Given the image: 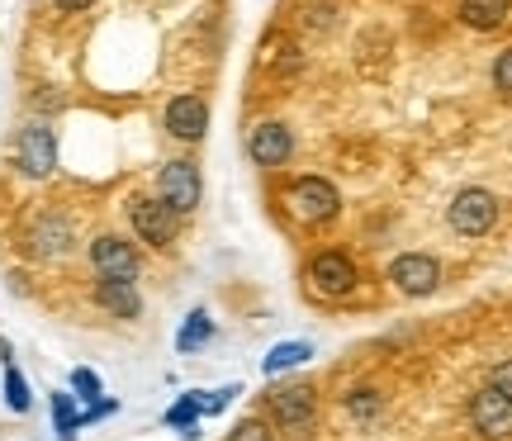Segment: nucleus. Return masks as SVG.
Wrapping results in <instances>:
<instances>
[{"label": "nucleus", "instance_id": "f257e3e1", "mask_svg": "<svg viewBox=\"0 0 512 441\" xmlns=\"http://www.w3.org/2000/svg\"><path fill=\"white\" fill-rule=\"evenodd\" d=\"M285 209H290V219L299 228H323L342 214V190L328 181V176H294L285 185Z\"/></svg>", "mask_w": 512, "mask_h": 441}, {"label": "nucleus", "instance_id": "f03ea898", "mask_svg": "<svg viewBox=\"0 0 512 441\" xmlns=\"http://www.w3.org/2000/svg\"><path fill=\"white\" fill-rule=\"evenodd\" d=\"M356 285H361V266L342 252V247H318V252H309V261H304V290L313 294V299H347V294H356Z\"/></svg>", "mask_w": 512, "mask_h": 441}, {"label": "nucleus", "instance_id": "7ed1b4c3", "mask_svg": "<svg viewBox=\"0 0 512 441\" xmlns=\"http://www.w3.org/2000/svg\"><path fill=\"white\" fill-rule=\"evenodd\" d=\"M15 166L19 176H29V181H48L57 171V133L48 119H29L15 133Z\"/></svg>", "mask_w": 512, "mask_h": 441}, {"label": "nucleus", "instance_id": "20e7f679", "mask_svg": "<svg viewBox=\"0 0 512 441\" xmlns=\"http://www.w3.org/2000/svg\"><path fill=\"white\" fill-rule=\"evenodd\" d=\"M157 200L176 214V219H185V214H195L204 200V176L200 166L190 162V157H176V162H166L162 171H157Z\"/></svg>", "mask_w": 512, "mask_h": 441}, {"label": "nucleus", "instance_id": "39448f33", "mask_svg": "<svg viewBox=\"0 0 512 441\" xmlns=\"http://www.w3.org/2000/svg\"><path fill=\"white\" fill-rule=\"evenodd\" d=\"M128 228H133L138 242H147L152 252H166V247H176L181 219H176L157 195H128Z\"/></svg>", "mask_w": 512, "mask_h": 441}, {"label": "nucleus", "instance_id": "423d86ee", "mask_svg": "<svg viewBox=\"0 0 512 441\" xmlns=\"http://www.w3.org/2000/svg\"><path fill=\"white\" fill-rule=\"evenodd\" d=\"M86 257H91V271L100 280H133L143 276V257H138V242H128L124 233H95L91 247H86Z\"/></svg>", "mask_w": 512, "mask_h": 441}, {"label": "nucleus", "instance_id": "0eeeda50", "mask_svg": "<svg viewBox=\"0 0 512 441\" xmlns=\"http://www.w3.org/2000/svg\"><path fill=\"white\" fill-rule=\"evenodd\" d=\"M72 247H76V228L62 209H43L24 228V252L34 261H62V257H72Z\"/></svg>", "mask_w": 512, "mask_h": 441}, {"label": "nucleus", "instance_id": "6e6552de", "mask_svg": "<svg viewBox=\"0 0 512 441\" xmlns=\"http://www.w3.org/2000/svg\"><path fill=\"white\" fill-rule=\"evenodd\" d=\"M384 280H389V285H394L403 299H427V294L441 290L446 271H441V261L432 257V252H403V257L389 261Z\"/></svg>", "mask_w": 512, "mask_h": 441}, {"label": "nucleus", "instance_id": "1a4fd4ad", "mask_svg": "<svg viewBox=\"0 0 512 441\" xmlns=\"http://www.w3.org/2000/svg\"><path fill=\"white\" fill-rule=\"evenodd\" d=\"M446 223L456 228L460 238H484V233L498 223V195L494 190H484V185L460 190L456 200L446 204Z\"/></svg>", "mask_w": 512, "mask_h": 441}, {"label": "nucleus", "instance_id": "9d476101", "mask_svg": "<svg viewBox=\"0 0 512 441\" xmlns=\"http://www.w3.org/2000/svg\"><path fill=\"white\" fill-rule=\"evenodd\" d=\"M266 413L280 432H309L318 418V394L309 385H275L266 394Z\"/></svg>", "mask_w": 512, "mask_h": 441}, {"label": "nucleus", "instance_id": "9b49d317", "mask_svg": "<svg viewBox=\"0 0 512 441\" xmlns=\"http://www.w3.org/2000/svg\"><path fill=\"white\" fill-rule=\"evenodd\" d=\"M162 124L176 143H200L204 133H209V105H204V95H190V91L171 95L162 110Z\"/></svg>", "mask_w": 512, "mask_h": 441}, {"label": "nucleus", "instance_id": "f8f14e48", "mask_svg": "<svg viewBox=\"0 0 512 441\" xmlns=\"http://www.w3.org/2000/svg\"><path fill=\"white\" fill-rule=\"evenodd\" d=\"M470 427H475L484 441H508L512 437V399H503L498 389H479L470 399Z\"/></svg>", "mask_w": 512, "mask_h": 441}, {"label": "nucleus", "instance_id": "ddd939ff", "mask_svg": "<svg viewBox=\"0 0 512 441\" xmlns=\"http://www.w3.org/2000/svg\"><path fill=\"white\" fill-rule=\"evenodd\" d=\"M247 152H252L256 166L275 171V166H285L294 157V129L280 124V119H266V124H256V129L247 133Z\"/></svg>", "mask_w": 512, "mask_h": 441}, {"label": "nucleus", "instance_id": "4468645a", "mask_svg": "<svg viewBox=\"0 0 512 441\" xmlns=\"http://www.w3.org/2000/svg\"><path fill=\"white\" fill-rule=\"evenodd\" d=\"M91 299L110 313V318H124V323L143 318V294H138V285H133V280H95Z\"/></svg>", "mask_w": 512, "mask_h": 441}, {"label": "nucleus", "instance_id": "2eb2a0df", "mask_svg": "<svg viewBox=\"0 0 512 441\" xmlns=\"http://www.w3.org/2000/svg\"><path fill=\"white\" fill-rule=\"evenodd\" d=\"M508 15H512L508 0H460V19H465L470 29H479V34H484V29H498Z\"/></svg>", "mask_w": 512, "mask_h": 441}, {"label": "nucleus", "instance_id": "dca6fc26", "mask_svg": "<svg viewBox=\"0 0 512 441\" xmlns=\"http://www.w3.org/2000/svg\"><path fill=\"white\" fill-rule=\"evenodd\" d=\"M209 342H214V318L204 309H195L181 323V332H176V351H181V356H195V351L209 347Z\"/></svg>", "mask_w": 512, "mask_h": 441}, {"label": "nucleus", "instance_id": "f3484780", "mask_svg": "<svg viewBox=\"0 0 512 441\" xmlns=\"http://www.w3.org/2000/svg\"><path fill=\"white\" fill-rule=\"evenodd\" d=\"M342 408H347V418L351 423H375L380 418V408H384V394L375 385H356V389H347V399H342Z\"/></svg>", "mask_w": 512, "mask_h": 441}, {"label": "nucleus", "instance_id": "a211bd4d", "mask_svg": "<svg viewBox=\"0 0 512 441\" xmlns=\"http://www.w3.org/2000/svg\"><path fill=\"white\" fill-rule=\"evenodd\" d=\"M304 361H313V347L309 342H275L271 351H266V361H261V370L266 375H285V370H294V366H304Z\"/></svg>", "mask_w": 512, "mask_h": 441}, {"label": "nucleus", "instance_id": "6ab92c4d", "mask_svg": "<svg viewBox=\"0 0 512 441\" xmlns=\"http://www.w3.org/2000/svg\"><path fill=\"white\" fill-rule=\"evenodd\" d=\"M48 404H53L57 441H76V432H81V408H76V394H72V389H57Z\"/></svg>", "mask_w": 512, "mask_h": 441}, {"label": "nucleus", "instance_id": "aec40b11", "mask_svg": "<svg viewBox=\"0 0 512 441\" xmlns=\"http://www.w3.org/2000/svg\"><path fill=\"white\" fill-rule=\"evenodd\" d=\"M162 423H166V427H176V432H181L185 441H195V437H200V399H195V394H181L176 404L166 408Z\"/></svg>", "mask_w": 512, "mask_h": 441}, {"label": "nucleus", "instance_id": "412c9836", "mask_svg": "<svg viewBox=\"0 0 512 441\" xmlns=\"http://www.w3.org/2000/svg\"><path fill=\"white\" fill-rule=\"evenodd\" d=\"M5 408H10V413H29V408H34L29 380H24V370H19L15 361L5 366Z\"/></svg>", "mask_w": 512, "mask_h": 441}, {"label": "nucleus", "instance_id": "4be33fe9", "mask_svg": "<svg viewBox=\"0 0 512 441\" xmlns=\"http://www.w3.org/2000/svg\"><path fill=\"white\" fill-rule=\"evenodd\" d=\"M228 441H275V427L266 423V418H238L233 432H228Z\"/></svg>", "mask_w": 512, "mask_h": 441}, {"label": "nucleus", "instance_id": "5701e85b", "mask_svg": "<svg viewBox=\"0 0 512 441\" xmlns=\"http://www.w3.org/2000/svg\"><path fill=\"white\" fill-rule=\"evenodd\" d=\"M72 394H76V399H86V404H100L105 385H100V375H95V370L76 366V370H72Z\"/></svg>", "mask_w": 512, "mask_h": 441}, {"label": "nucleus", "instance_id": "b1692460", "mask_svg": "<svg viewBox=\"0 0 512 441\" xmlns=\"http://www.w3.org/2000/svg\"><path fill=\"white\" fill-rule=\"evenodd\" d=\"M238 394H242L238 385H223V389H214V394H195V399H200V418H209V413L219 418V413H223L228 404H233Z\"/></svg>", "mask_w": 512, "mask_h": 441}, {"label": "nucleus", "instance_id": "393cba45", "mask_svg": "<svg viewBox=\"0 0 512 441\" xmlns=\"http://www.w3.org/2000/svg\"><path fill=\"white\" fill-rule=\"evenodd\" d=\"M494 86L503 95H512V48H503V53H498V62H494Z\"/></svg>", "mask_w": 512, "mask_h": 441}, {"label": "nucleus", "instance_id": "a878e982", "mask_svg": "<svg viewBox=\"0 0 512 441\" xmlns=\"http://www.w3.org/2000/svg\"><path fill=\"white\" fill-rule=\"evenodd\" d=\"M110 413H119V404H114V399H100V404H86V408H81V427L100 423V418H110Z\"/></svg>", "mask_w": 512, "mask_h": 441}, {"label": "nucleus", "instance_id": "bb28decb", "mask_svg": "<svg viewBox=\"0 0 512 441\" xmlns=\"http://www.w3.org/2000/svg\"><path fill=\"white\" fill-rule=\"evenodd\" d=\"M489 389H498L503 399H512V361H498L494 375H489Z\"/></svg>", "mask_w": 512, "mask_h": 441}, {"label": "nucleus", "instance_id": "cd10ccee", "mask_svg": "<svg viewBox=\"0 0 512 441\" xmlns=\"http://www.w3.org/2000/svg\"><path fill=\"white\" fill-rule=\"evenodd\" d=\"M57 10H62V15H81V10H91L95 0H53Z\"/></svg>", "mask_w": 512, "mask_h": 441}]
</instances>
